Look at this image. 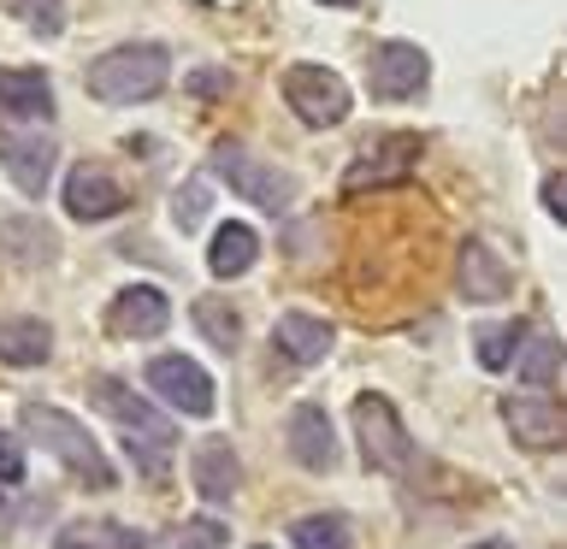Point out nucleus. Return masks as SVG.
Returning <instances> with one entry per match:
<instances>
[{
  "label": "nucleus",
  "mask_w": 567,
  "mask_h": 549,
  "mask_svg": "<svg viewBox=\"0 0 567 549\" xmlns=\"http://www.w3.org/2000/svg\"><path fill=\"white\" fill-rule=\"evenodd\" d=\"M296 549H349V531L337 514H308V520H296Z\"/></svg>",
  "instance_id": "obj_25"
},
{
  "label": "nucleus",
  "mask_w": 567,
  "mask_h": 549,
  "mask_svg": "<svg viewBox=\"0 0 567 549\" xmlns=\"http://www.w3.org/2000/svg\"><path fill=\"white\" fill-rule=\"evenodd\" d=\"M520 343H526V325H520V319H496V325H478V336H473L478 366H485V372H503Z\"/></svg>",
  "instance_id": "obj_21"
},
{
  "label": "nucleus",
  "mask_w": 567,
  "mask_h": 549,
  "mask_svg": "<svg viewBox=\"0 0 567 549\" xmlns=\"http://www.w3.org/2000/svg\"><path fill=\"white\" fill-rule=\"evenodd\" d=\"M0 485H24V449L0 432Z\"/></svg>",
  "instance_id": "obj_29"
},
{
  "label": "nucleus",
  "mask_w": 567,
  "mask_h": 549,
  "mask_svg": "<svg viewBox=\"0 0 567 549\" xmlns=\"http://www.w3.org/2000/svg\"><path fill=\"white\" fill-rule=\"evenodd\" d=\"M106 325H113V336H159V331L172 325V301L159 296L154 283H131V290L113 296Z\"/></svg>",
  "instance_id": "obj_10"
},
{
  "label": "nucleus",
  "mask_w": 567,
  "mask_h": 549,
  "mask_svg": "<svg viewBox=\"0 0 567 549\" xmlns=\"http://www.w3.org/2000/svg\"><path fill=\"white\" fill-rule=\"evenodd\" d=\"M503 419L508 432L532 443V449H549V443H561V407L544 402V396H508L503 402Z\"/></svg>",
  "instance_id": "obj_17"
},
{
  "label": "nucleus",
  "mask_w": 567,
  "mask_h": 549,
  "mask_svg": "<svg viewBox=\"0 0 567 549\" xmlns=\"http://www.w3.org/2000/svg\"><path fill=\"white\" fill-rule=\"evenodd\" d=\"M354 437H361V455L372 473H408L414 467V437L396 419V407L384 396H354Z\"/></svg>",
  "instance_id": "obj_4"
},
{
  "label": "nucleus",
  "mask_w": 567,
  "mask_h": 549,
  "mask_svg": "<svg viewBox=\"0 0 567 549\" xmlns=\"http://www.w3.org/2000/svg\"><path fill=\"white\" fill-rule=\"evenodd\" d=\"M544 207L556 213V219H567V177H561V172L544 177Z\"/></svg>",
  "instance_id": "obj_30"
},
{
  "label": "nucleus",
  "mask_w": 567,
  "mask_h": 549,
  "mask_svg": "<svg viewBox=\"0 0 567 549\" xmlns=\"http://www.w3.org/2000/svg\"><path fill=\"white\" fill-rule=\"evenodd\" d=\"M148 390L189 419L213 414V379L189 361V354H159V361H148Z\"/></svg>",
  "instance_id": "obj_8"
},
{
  "label": "nucleus",
  "mask_w": 567,
  "mask_h": 549,
  "mask_svg": "<svg viewBox=\"0 0 567 549\" xmlns=\"http://www.w3.org/2000/svg\"><path fill=\"white\" fill-rule=\"evenodd\" d=\"M0 166L24 195H42L53 166H60V142L42 131H0Z\"/></svg>",
  "instance_id": "obj_9"
},
{
  "label": "nucleus",
  "mask_w": 567,
  "mask_h": 549,
  "mask_svg": "<svg viewBox=\"0 0 567 549\" xmlns=\"http://www.w3.org/2000/svg\"><path fill=\"white\" fill-rule=\"evenodd\" d=\"M326 7H354V0H326Z\"/></svg>",
  "instance_id": "obj_33"
},
{
  "label": "nucleus",
  "mask_w": 567,
  "mask_h": 549,
  "mask_svg": "<svg viewBox=\"0 0 567 549\" xmlns=\"http://www.w3.org/2000/svg\"><path fill=\"white\" fill-rule=\"evenodd\" d=\"M118 207H124V184H113V172L78 166L65 177V213L71 219H113Z\"/></svg>",
  "instance_id": "obj_14"
},
{
  "label": "nucleus",
  "mask_w": 567,
  "mask_h": 549,
  "mask_svg": "<svg viewBox=\"0 0 567 549\" xmlns=\"http://www.w3.org/2000/svg\"><path fill=\"white\" fill-rule=\"evenodd\" d=\"M53 549H142V538H136V531H124V526L89 520V526H65L60 538H53Z\"/></svg>",
  "instance_id": "obj_24"
},
{
  "label": "nucleus",
  "mask_w": 567,
  "mask_h": 549,
  "mask_svg": "<svg viewBox=\"0 0 567 549\" xmlns=\"http://www.w3.org/2000/svg\"><path fill=\"white\" fill-rule=\"evenodd\" d=\"M284 101H290V113L301 124H313V131L343 124L349 106H354L349 83L337 77V71H326V65H290V71H284Z\"/></svg>",
  "instance_id": "obj_5"
},
{
  "label": "nucleus",
  "mask_w": 567,
  "mask_h": 549,
  "mask_svg": "<svg viewBox=\"0 0 567 549\" xmlns=\"http://www.w3.org/2000/svg\"><path fill=\"white\" fill-rule=\"evenodd\" d=\"M172 77V53L159 42H124L113 53H101L89 65V95L106 101V106H136V101H154Z\"/></svg>",
  "instance_id": "obj_1"
},
{
  "label": "nucleus",
  "mask_w": 567,
  "mask_h": 549,
  "mask_svg": "<svg viewBox=\"0 0 567 549\" xmlns=\"http://www.w3.org/2000/svg\"><path fill=\"white\" fill-rule=\"evenodd\" d=\"M272 343L290 354L296 366H313V361H326V354H331V325H326V319H313V313H278Z\"/></svg>",
  "instance_id": "obj_18"
},
{
  "label": "nucleus",
  "mask_w": 567,
  "mask_h": 549,
  "mask_svg": "<svg viewBox=\"0 0 567 549\" xmlns=\"http://www.w3.org/2000/svg\"><path fill=\"white\" fill-rule=\"evenodd\" d=\"M89 402H95L101 414L124 432V443H131V455L142 460V467H148V473L166 467V455H172L177 432H172V419H166V414H154V407L142 402L131 384H118V379H95V384H89Z\"/></svg>",
  "instance_id": "obj_2"
},
{
  "label": "nucleus",
  "mask_w": 567,
  "mask_h": 549,
  "mask_svg": "<svg viewBox=\"0 0 567 549\" xmlns=\"http://www.w3.org/2000/svg\"><path fill=\"white\" fill-rule=\"evenodd\" d=\"M24 432H30L35 443H42L48 455H60V460L83 478L89 490H113V467H106L101 443L89 437V425H83V419H71L65 407L30 402V407H24Z\"/></svg>",
  "instance_id": "obj_3"
},
{
  "label": "nucleus",
  "mask_w": 567,
  "mask_h": 549,
  "mask_svg": "<svg viewBox=\"0 0 567 549\" xmlns=\"http://www.w3.org/2000/svg\"><path fill=\"white\" fill-rule=\"evenodd\" d=\"M290 455L308 473H331L337 467V432H331V414L319 402H301L290 414Z\"/></svg>",
  "instance_id": "obj_12"
},
{
  "label": "nucleus",
  "mask_w": 567,
  "mask_h": 549,
  "mask_svg": "<svg viewBox=\"0 0 567 549\" xmlns=\"http://www.w3.org/2000/svg\"><path fill=\"white\" fill-rule=\"evenodd\" d=\"M213 166H219L230 177V189L248 195L255 207L266 213H278V207H290L296 201V184H290V172L272 166V159H260V154H248L237 148V142H225V148H213Z\"/></svg>",
  "instance_id": "obj_6"
},
{
  "label": "nucleus",
  "mask_w": 567,
  "mask_h": 549,
  "mask_svg": "<svg viewBox=\"0 0 567 549\" xmlns=\"http://www.w3.org/2000/svg\"><path fill=\"white\" fill-rule=\"evenodd\" d=\"M230 531L219 520H189L184 531H177V549H225Z\"/></svg>",
  "instance_id": "obj_28"
},
{
  "label": "nucleus",
  "mask_w": 567,
  "mask_h": 549,
  "mask_svg": "<svg viewBox=\"0 0 567 549\" xmlns=\"http://www.w3.org/2000/svg\"><path fill=\"white\" fill-rule=\"evenodd\" d=\"M473 549H514L508 538H485V543H473Z\"/></svg>",
  "instance_id": "obj_32"
},
{
  "label": "nucleus",
  "mask_w": 567,
  "mask_h": 549,
  "mask_svg": "<svg viewBox=\"0 0 567 549\" xmlns=\"http://www.w3.org/2000/svg\"><path fill=\"white\" fill-rule=\"evenodd\" d=\"M243 485V460L230 449L225 437H207L202 449H195V490L207 496V503H230Z\"/></svg>",
  "instance_id": "obj_16"
},
{
  "label": "nucleus",
  "mask_w": 567,
  "mask_h": 549,
  "mask_svg": "<svg viewBox=\"0 0 567 549\" xmlns=\"http://www.w3.org/2000/svg\"><path fill=\"white\" fill-rule=\"evenodd\" d=\"M0 106L18 118H53V83L35 65H0Z\"/></svg>",
  "instance_id": "obj_15"
},
{
  "label": "nucleus",
  "mask_w": 567,
  "mask_h": 549,
  "mask_svg": "<svg viewBox=\"0 0 567 549\" xmlns=\"http://www.w3.org/2000/svg\"><path fill=\"white\" fill-rule=\"evenodd\" d=\"M53 354V331L42 319H7L0 325V361L7 366H42Z\"/></svg>",
  "instance_id": "obj_20"
},
{
  "label": "nucleus",
  "mask_w": 567,
  "mask_h": 549,
  "mask_svg": "<svg viewBox=\"0 0 567 549\" xmlns=\"http://www.w3.org/2000/svg\"><path fill=\"white\" fill-rule=\"evenodd\" d=\"M556 372H561V343L556 336H538V343L526 349V361H520V379L544 390V384H556Z\"/></svg>",
  "instance_id": "obj_26"
},
{
  "label": "nucleus",
  "mask_w": 567,
  "mask_h": 549,
  "mask_svg": "<svg viewBox=\"0 0 567 549\" xmlns=\"http://www.w3.org/2000/svg\"><path fill=\"white\" fill-rule=\"evenodd\" d=\"M0 255H18V260H53L60 255V242L48 237V225H35V219H7L0 225Z\"/></svg>",
  "instance_id": "obj_22"
},
{
  "label": "nucleus",
  "mask_w": 567,
  "mask_h": 549,
  "mask_svg": "<svg viewBox=\"0 0 567 549\" xmlns=\"http://www.w3.org/2000/svg\"><path fill=\"white\" fill-rule=\"evenodd\" d=\"M425 77H432V60L414 42H379L367 53V83L379 101H414Z\"/></svg>",
  "instance_id": "obj_7"
},
{
  "label": "nucleus",
  "mask_w": 567,
  "mask_h": 549,
  "mask_svg": "<svg viewBox=\"0 0 567 549\" xmlns=\"http://www.w3.org/2000/svg\"><path fill=\"white\" fill-rule=\"evenodd\" d=\"M207 201H213V184H207V177H195L189 189H177V195H172V219L184 225V230H189V225H202Z\"/></svg>",
  "instance_id": "obj_27"
},
{
  "label": "nucleus",
  "mask_w": 567,
  "mask_h": 549,
  "mask_svg": "<svg viewBox=\"0 0 567 549\" xmlns=\"http://www.w3.org/2000/svg\"><path fill=\"white\" fill-rule=\"evenodd\" d=\"M225 83H230L225 71H195V77H189V89H195V95H219Z\"/></svg>",
  "instance_id": "obj_31"
},
{
  "label": "nucleus",
  "mask_w": 567,
  "mask_h": 549,
  "mask_svg": "<svg viewBox=\"0 0 567 549\" xmlns=\"http://www.w3.org/2000/svg\"><path fill=\"white\" fill-rule=\"evenodd\" d=\"M420 159V136H408V131H390L379 142V154H361L354 166L343 172V189H372V184H402L408 166Z\"/></svg>",
  "instance_id": "obj_11"
},
{
  "label": "nucleus",
  "mask_w": 567,
  "mask_h": 549,
  "mask_svg": "<svg viewBox=\"0 0 567 549\" xmlns=\"http://www.w3.org/2000/svg\"><path fill=\"white\" fill-rule=\"evenodd\" d=\"M255 260H260V237H255V225L230 219V225L213 230V242H207V266H213V278H243Z\"/></svg>",
  "instance_id": "obj_19"
},
{
  "label": "nucleus",
  "mask_w": 567,
  "mask_h": 549,
  "mask_svg": "<svg viewBox=\"0 0 567 549\" xmlns=\"http://www.w3.org/2000/svg\"><path fill=\"white\" fill-rule=\"evenodd\" d=\"M195 325H202V336L213 349H237L243 343V319H237V308H230V301H219V296H202L195 301Z\"/></svg>",
  "instance_id": "obj_23"
},
{
  "label": "nucleus",
  "mask_w": 567,
  "mask_h": 549,
  "mask_svg": "<svg viewBox=\"0 0 567 549\" xmlns=\"http://www.w3.org/2000/svg\"><path fill=\"white\" fill-rule=\"evenodd\" d=\"M455 283H461V296L467 301H503L508 296V266H503V255H496L491 242H478V237H467L461 242V260H455Z\"/></svg>",
  "instance_id": "obj_13"
}]
</instances>
